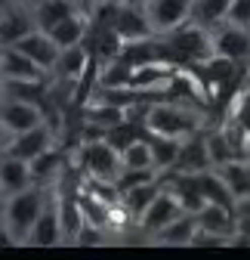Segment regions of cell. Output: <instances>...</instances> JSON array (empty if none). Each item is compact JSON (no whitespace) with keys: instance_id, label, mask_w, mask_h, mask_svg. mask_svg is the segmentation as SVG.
Here are the masks:
<instances>
[{"instance_id":"obj_1","label":"cell","mask_w":250,"mask_h":260,"mask_svg":"<svg viewBox=\"0 0 250 260\" xmlns=\"http://www.w3.org/2000/svg\"><path fill=\"white\" fill-rule=\"evenodd\" d=\"M53 186H31L19 195H7L4 208H0V230H4V242L7 245H28L31 233L50 202Z\"/></svg>"},{"instance_id":"obj_2","label":"cell","mask_w":250,"mask_h":260,"mask_svg":"<svg viewBox=\"0 0 250 260\" xmlns=\"http://www.w3.org/2000/svg\"><path fill=\"white\" fill-rule=\"evenodd\" d=\"M161 47H164V56L176 65H201L207 62L216 47H213V28L201 25L198 19H189L185 25L167 31V35H161Z\"/></svg>"},{"instance_id":"obj_3","label":"cell","mask_w":250,"mask_h":260,"mask_svg":"<svg viewBox=\"0 0 250 260\" xmlns=\"http://www.w3.org/2000/svg\"><path fill=\"white\" fill-rule=\"evenodd\" d=\"M145 127H148V134H164V137H176V140H189L192 134L204 130L201 115L192 106L176 103V100H158V103H151Z\"/></svg>"},{"instance_id":"obj_4","label":"cell","mask_w":250,"mask_h":260,"mask_svg":"<svg viewBox=\"0 0 250 260\" xmlns=\"http://www.w3.org/2000/svg\"><path fill=\"white\" fill-rule=\"evenodd\" d=\"M71 161L74 168L90 177V180H105V183H114L120 168H123V158L120 152L105 140V137H93V140H84L74 152H71Z\"/></svg>"},{"instance_id":"obj_5","label":"cell","mask_w":250,"mask_h":260,"mask_svg":"<svg viewBox=\"0 0 250 260\" xmlns=\"http://www.w3.org/2000/svg\"><path fill=\"white\" fill-rule=\"evenodd\" d=\"M47 121V106L31 103V100H19V96H4L0 103V130L4 137H16L25 130L37 127Z\"/></svg>"},{"instance_id":"obj_6","label":"cell","mask_w":250,"mask_h":260,"mask_svg":"<svg viewBox=\"0 0 250 260\" xmlns=\"http://www.w3.org/2000/svg\"><path fill=\"white\" fill-rule=\"evenodd\" d=\"M154 35H167V31L185 25L189 19H195V0H145L142 4Z\"/></svg>"},{"instance_id":"obj_7","label":"cell","mask_w":250,"mask_h":260,"mask_svg":"<svg viewBox=\"0 0 250 260\" xmlns=\"http://www.w3.org/2000/svg\"><path fill=\"white\" fill-rule=\"evenodd\" d=\"M182 214H189L185 211V205L176 199V195L164 186L161 192H158V199H154L148 208H145V214L139 217V233L145 236V239H154L164 226H170L176 217H182Z\"/></svg>"},{"instance_id":"obj_8","label":"cell","mask_w":250,"mask_h":260,"mask_svg":"<svg viewBox=\"0 0 250 260\" xmlns=\"http://www.w3.org/2000/svg\"><path fill=\"white\" fill-rule=\"evenodd\" d=\"M56 143H59V130H56L50 121H44V124H37V127L25 130V134L4 137V152L31 161V158H37L40 152H47L50 146H56Z\"/></svg>"},{"instance_id":"obj_9","label":"cell","mask_w":250,"mask_h":260,"mask_svg":"<svg viewBox=\"0 0 250 260\" xmlns=\"http://www.w3.org/2000/svg\"><path fill=\"white\" fill-rule=\"evenodd\" d=\"M34 28H37L34 7L16 4V0H4V13H0V47L19 44L28 31H34Z\"/></svg>"},{"instance_id":"obj_10","label":"cell","mask_w":250,"mask_h":260,"mask_svg":"<svg viewBox=\"0 0 250 260\" xmlns=\"http://www.w3.org/2000/svg\"><path fill=\"white\" fill-rule=\"evenodd\" d=\"M213 47L216 53H223L235 62H244L250 65V28L244 25H235V22H220L213 28Z\"/></svg>"},{"instance_id":"obj_11","label":"cell","mask_w":250,"mask_h":260,"mask_svg":"<svg viewBox=\"0 0 250 260\" xmlns=\"http://www.w3.org/2000/svg\"><path fill=\"white\" fill-rule=\"evenodd\" d=\"M31 186H37L34 171H31V161L4 152V158H0V195H4V199L7 195H19V192H25Z\"/></svg>"},{"instance_id":"obj_12","label":"cell","mask_w":250,"mask_h":260,"mask_svg":"<svg viewBox=\"0 0 250 260\" xmlns=\"http://www.w3.org/2000/svg\"><path fill=\"white\" fill-rule=\"evenodd\" d=\"M0 75H4V81H40V78H50V72H44L40 65L28 53H22L16 44L0 47Z\"/></svg>"},{"instance_id":"obj_13","label":"cell","mask_w":250,"mask_h":260,"mask_svg":"<svg viewBox=\"0 0 250 260\" xmlns=\"http://www.w3.org/2000/svg\"><path fill=\"white\" fill-rule=\"evenodd\" d=\"M59 242H65V230H62V211H59V192L53 186L50 192V202L34 226V233H31L28 245H40V248H50V245H59Z\"/></svg>"},{"instance_id":"obj_14","label":"cell","mask_w":250,"mask_h":260,"mask_svg":"<svg viewBox=\"0 0 250 260\" xmlns=\"http://www.w3.org/2000/svg\"><path fill=\"white\" fill-rule=\"evenodd\" d=\"M114 28H117V35L123 41H148V38H158L154 35V28L142 10V4H133V0H127V4H120L117 10V19H114Z\"/></svg>"},{"instance_id":"obj_15","label":"cell","mask_w":250,"mask_h":260,"mask_svg":"<svg viewBox=\"0 0 250 260\" xmlns=\"http://www.w3.org/2000/svg\"><path fill=\"white\" fill-rule=\"evenodd\" d=\"M22 53H28L31 59H34L44 72H53L56 69V62H59V53H62V47L50 38V31H44V28H34V31H28V35L16 44Z\"/></svg>"},{"instance_id":"obj_16","label":"cell","mask_w":250,"mask_h":260,"mask_svg":"<svg viewBox=\"0 0 250 260\" xmlns=\"http://www.w3.org/2000/svg\"><path fill=\"white\" fill-rule=\"evenodd\" d=\"M213 168V158H210V146H207V134L198 130L189 140H182V152L176 158V168L173 171H185V174H198Z\"/></svg>"},{"instance_id":"obj_17","label":"cell","mask_w":250,"mask_h":260,"mask_svg":"<svg viewBox=\"0 0 250 260\" xmlns=\"http://www.w3.org/2000/svg\"><path fill=\"white\" fill-rule=\"evenodd\" d=\"M195 217H198V226H201V230L216 233V236H223V239H229V242L235 245V233H238V211L223 208V205H210V202H207Z\"/></svg>"},{"instance_id":"obj_18","label":"cell","mask_w":250,"mask_h":260,"mask_svg":"<svg viewBox=\"0 0 250 260\" xmlns=\"http://www.w3.org/2000/svg\"><path fill=\"white\" fill-rule=\"evenodd\" d=\"M241 69H247V65H244V62H235V59H229V56H223V53H213L207 62L195 65L198 78L207 84V90H210V93H213L216 87H223L226 81H232Z\"/></svg>"},{"instance_id":"obj_19","label":"cell","mask_w":250,"mask_h":260,"mask_svg":"<svg viewBox=\"0 0 250 260\" xmlns=\"http://www.w3.org/2000/svg\"><path fill=\"white\" fill-rule=\"evenodd\" d=\"M80 10H87L84 0H34V19H37V28H44V31L56 28L62 19H68Z\"/></svg>"},{"instance_id":"obj_20","label":"cell","mask_w":250,"mask_h":260,"mask_svg":"<svg viewBox=\"0 0 250 260\" xmlns=\"http://www.w3.org/2000/svg\"><path fill=\"white\" fill-rule=\"evenodd\" d=\"M90 50H87V44H74V47H65L59 53V62H56V69L50 72V75H56V78H65V81H80L84 78V72L90 69Z\"/></svg>"},{"instance_id":"obj_21","label":"cell","mask_w":250,"mask_h":260,"mask_svg":"<svg viewBox=\"0 0 250 260\" xmlns=\"http://www.w3.org/2000/svg\"><path fill=\"white\" fill-rule=\"evenodd\" d=\"M164 189V180L158 177V180H148V183H139V186H133V189H127V192H120V205L127 208L133 217H136V223H139V217L145 214V208L158 199V192Z\"/></svg>"},{"instance_id":"obj_22","label":"cell","mask_w":250,"mask_h":260,"mask_svg":"<svg viewBox=\"0 0 250 260\" xmlns=\"http://www.w3.org/2000/svg\"><path fill=\"white\" fill-rule=\"evenodd\" d=\"M148 143H151V158H154V168L161 174L173 171L176 168V158L182 152V140L176 137H164V134H148Z\"/></svg>"},{"instance_id":"obj_23","label":"cell","mask_w":250,"mask_h":260,"mask_svg":"<svg viewBox=\"0 0 250 260\" xmlns=\"http://www.w3.org/2000/svg\"><path fill=\"white\" fill-rule=\"evenodd\" d=\"M195 233H198V217L195 214H182L170 226H164L151 242H158V245H192Z\"/></svg>"},{"instance_id":"obj_24","label":"cell","mask_w":250,"mask_h":260,"mask_svg":"<svg viewBox=\"0 0 250 260\" xmlns=\"http://www.w3.org/2000/svg\"><path fill=\"white\" fill-rule=\"evenodd\" d=\"M216 171L223 174V180H226L229 189L235 192L238 205L250 199V168H247V161H244V158H232V161H226V165H220Z\"/></svg>"},{"instance_id":"obj_25","label":"cell","mask_w":250,"mask_h":260,"mask_svg":"<svg viewBox=\"0 0 250 260\" xmlns=\"http://www.w3.org/2000/svg\"><path fill=\"white\" fill-rule=\"evenodd\" d=\"M232 0H195V19L207 28H216L220 22L229 19Z\"/></svg>"},{"instance_id":"obj_26","label":"cell","mask_w":250,"mask_h":260,"mask_svg":"<svg viewBox=\"0 0 250 260\" xmlns=\"http://www.w3.org/2000/svg\"><path fill=\"white\" fill-rule=\"evenodd\" d=\"M123 158V168H154V158H151V143H148V134L139 137L136 143H130L127 149L120 152ZM158 171V168H154Z\"/></svg>"},{"instance_id":"obj_27","label":"cell","mask_w":250,"mask_h":260,"mask_svg":"<svg viewBox=\"0 0 250 260\" xmlns=\"http://www.w3.org/2000/svg\"><path fill=\"white\" fill-rule=\"evenodd\" d=\"M229 22L250 28V0H232V10H229Z\"/></svg>"},{"instance_id":"obj_28","label":"cell","mask_w":250,"mask_h":260,"mask_svg":"<svg viewBox=\"0 0 250 260\" xmlns=\"http://www.w3.org/2000/svg\"><path fill=\"white\" fill-rule=\"evenodd\" d=\"M235 245H250V214H238V233Z\"/></svg>"},{"instance_id":"obj_29","label":"cell","mask_w":250,"mask_h":260,"mask_svg":"<svg viewBox=\"0 0 250 260\" xmlns=\"http://www.w3.org/2000/svg\"><path fill=\"white\" fill-rule=\"evenodd\" d=\"M93 4H127V0H90V7Z\"/></svg>"},{"instance_id":"obj_30","label":"cell","mask_w":250,"mask_h":260,"mask_svg":"<svg viewBox=\"0 0 250 260\" xmlns=\"http://www.w3.org/2000/svg\"><path fill=\"white\" fill-rule=\"evenodd\" d=\"M16 4H28V7H34V0H16Z\"/></svg>"},{"instance_id":"obj_31","label":"cell","mask_w":250,"mask_h":260,"mask_svg":"<svg viewBox=\"0 0 250 260\" xmlns=\"http://www.w3.org/2000/svg\"><path fill=\"white\" fill-rule=\"evenodd\" d=\"M244 161H247V168H250V152H247V155H244Z\"/></svg>"}]
</instances>
